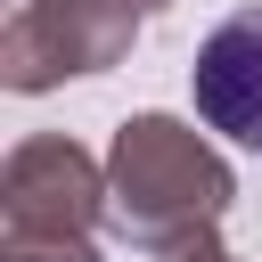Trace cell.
<instances>
[{
    "label": "cell",
    "instance_id": "4",
    "mask_svg": "<svg viewBox=\"0 0 262 262\" xmlns=\"http://www.w3.org/2000/svg\"><path fill=\"white\" fill-rule=\"evenodd\" d=\"M188 98H196V123L254 147L262 156V0L254 8H229L205 41H196V66H188Z\"/></svg>",
    "mask_w": 262,
    "mask_h": 262
},
{
    "label": "cell",
    "instance_id": "1",
    "mask_svg": "<svg viewBox=\"0 0 262 262\" xmlns=\"http://www.w3.org/2000/svg\"><path fill=\"white\" fill-rule=\"evenodd\" d=\"M229 196H237V172L196 123H180L164 106L115 123V139H106V229L131 254H172V246L221 229Z\"/></svg>",
    "mask_w": 262,
    "mask_h": 262
},
{
    "label": "cell",
    "instance_id": "2",
    "mask_svg": "<svg viewBox=\"0 0 262 262\" xmlns=\"http://www.w3.org/2000/svg\"><path fill=\"white\" fill-rule=\"evenodd\" d=\"M106 229V164L66 139L33 131L0 164V262H98Z\"/></svg>",
    "mask_w": 262,
    "mask_h": 262
},
{
    "label": "cell",
    "instance_id": "5",
    "mask_svg": "<svg viewBox=\"0 0 262 262\" xmlns=\"http://www.w3.org/2000/svg\"><path fill=\"white\" fill-rule=\"evenodd\" d=\"M156 262H237V254H229V246L205 229V237H188V246H172V254H156Z\"/></svg>",
    "mask_w": 262,
    "mask_h": 262
},
{
    "label": "cell",
    "instance_id": "3",
    "mask_svg": "<svg viewBox=\"0 0 262 262\" xmlns=\"http://www.w3.org/2000/svg\"><path fill=\"white\" fill-rule=\"evenodd\" d=\"M172 0H25L0 33V82L16 98H41L57 82H90L106 66H123L147 33V16H164Z\"/></svg>",
    "mask_w": 262,
    "mask_h": 262
}]
</instances>
